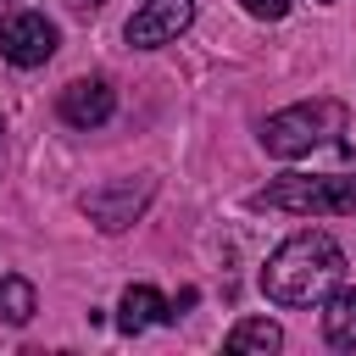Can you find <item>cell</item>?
Segmentation results:
<instances>
[{
    "instance_id": "obj_1",
    "label": "cell",
    "mask_w": 356,
    "mask_h": 356,
    "mask_svg": "<svg viewBox=\"0 0 356 356\" xmlns=\"http://www.w3.org/2000/svg\"><path fill=\"white\" fill-rule=\"evenodd\" d=\"M345 278V250L334 245V234L323 228H300L289 234L267 267H261V295L273 306H317L334 284Z\"/></svg>"
},
{
    "instance_id": "obj_2",
    "label": "cell",
    "mask_w": 356,
    "mask_h": 356,
    "mask_svg": "<svg viewBox=\"0 0 356 356\" xmlns=\"http://www.w3.org/2000/svg\"><path fill=\"white\" fill-rule=\"evenodd\" d=\"M345 128H350V111H345L339 100L317 95V100H295V106L273 111V117L261 122V145H267L273 156H284V161H300V156H312V150H323V145H345V139H339Z\"/></svg>"
},
{
    "instance_id": "obj_3",
    "label": "cell",
    "mask_w": 356,
    "mask_h": 356,
    "mask_svg": "<svg viewBox=\"0 0 356 356\" xmlns=\"http://www.w3.org/2000/svg\"><path fill=\"white\" fill-rule=\"evenodd\" d=\"M250 206L261 211H295V217H350L356 211V178H306V172H289L267 189L250 195Z\"/></svg>"
},
{
    "instance_id": "obj_4",
    "label": "cell",
    "mask_w": 356,
    "mask_h": 356,
    "mask_svg": "<svg viewBox=\"0 0 356 356\" xmlns=\"http://www.w3.org/2000/svg\"><path fill=\"white\" fill-rule=\"evenodd\" d=\"M150 200H156V178H111V184L89 189L78 206H83V217H89L100 234H122V228H134V222L145 217Z\"/></svg>"
},
{
    "instance_id": "obj_5",
    "label": "cell",
    "mask_w": 356,
    "mask_h": 356,
    "mask_svg": "<svg viewBox=\"0 0 356 356\" xmlns=\"http://www.w3.org/2000/svg\"><path fill=\"white\" fill-rule=\"evenodd\" d=\"M56 44H61V33H56L50 17H39V11H11V17H0V56H6L11 67H44V61L56 56Z\"/></svg>"
},
{
    "instance_id": "obj_6",
    "label": "cell",
    "mask_w": 356,
    "mask_h": 356,
    "mask_svg": "<svg viewBox=\"0 0 356 356\" xmlns=\"http://www.w3.org/2000/svg\"><path fill=\"white\" fill-rule=\"evenodd\" d=\"M189 22H195V0H145V6L128 17V44H134V50H161V44H172Z\"/></svg>"
},
{
    "instance_id": "obj_7",
    "label": "cell",
    "mask_w": 356,
    "mask_h": 356,
    "mask_svg": "<svg viewBox=\"0 0 356 356\" xmlns=\"http://www.w3.org/2000/svg\"><path fill=\"white\" fill-rule=\"evenodd\" d=\"M111 111H117V95L106 78H78L61 89V122H72V128H100Z\"/></svg>"
},
{
    "instance_id": "obj_8",
    "label": "cell",
    "mask_w": 356,
    "mask_h": 356,
    "mask_svg": "<svg viewBox=\"0 0 356 356\" xmlns=\"http://www.w3.org/2000/svg\"><path fill=\"white\" fill-rule=\"evenodd\" d=\"M156 323H172V306L161 300V289L128 284V289H122V306H117V328H122V334H145V328H156Z\"/></svg>"
},
{
    "instance_id": "obj_9",
    "label": "cell",
    "mask_w": 356,
    "mask_h": 356,
    "mask_svg": "<svg viewBox=\"0 0 356 356\" xmlns=\"http://www.w3.org/2000/svg\"><path fill=\"white\" fill-rule=\"evenodd\" d=\"M317 306H323V339L339 345V350H350L356 345V289H339L334 284Z\"/></svg>"
},
{
    "instance_id": "obj_10",
    "label": "cell",
    "mask_w": 356,
    "mask_h": 356,
    "mask_svg": "<svg viewBox=\"0 0 356 356\" xmlns=\"http://www.w3.org/2000/svg\"><path fill=\"white\" fill-rule=\"evenodd\" d=\"M284 345V328L273 323V317H239L234 328H228V350L234 356H267V350H278Z\"/></svg>"
},
{
    "instance_id": "obj_11",
    "label": "cell",
    "mask_w": 356,
    "mask_h": 356,
    "mask_svg": "<svg viewBox=\"0 0 356 356\" xmlns=\"http://www.w3.org/2000/svg\"><path fill=\"white\" fill-rule=\"evenodd\" d=\"M33 306H39V295H33V284H28L22 273H6V278H0V317L22 328V323L33 317Z\"/></svg>"
},
{
    "instance_id": "obj_12",
    "label": "cell",
    "mask_w": 356,
    "mask_h": 356,
    "mask_svg": "<svg viewBox=\"0 0 356 356\" xmlns=\"http://www.w3.org/2000/svg\"><path fill=\"white\" fill-rule=\"evenodd\" d=\"M239 6H245L256 22H278V17L289 11V0H239Z\"/></svg>"
},
{
    "instance_id": "obj_13",
    "label": "cell",
    "mask_w": 356,
    "mask_h": 356,
    "mask_svg": "<svg viewBox=\"0 0 356 356\" xmlns=\"http://www.w3.org/2000/svg\"><path fill=\"white\" fill-rule=\"evenodd\" d=\"M67 6H72V11H100L106 0H67Z\"/></svg>"
},
{
    "instance_id": "obj_14",
    "label": "cell",
    "mask_w": 356,
    "mask_h": 356,
    "mask_svg": "<svg viewBox=\"0 0 356 356\" xmlns=\"http://www.w3.org/2000/svg\"><path fill=\"white\" fill-rule=\"evenodd\" d=\"M0 134H6V128H0Z\"/></svg>"
}]
</instances>
